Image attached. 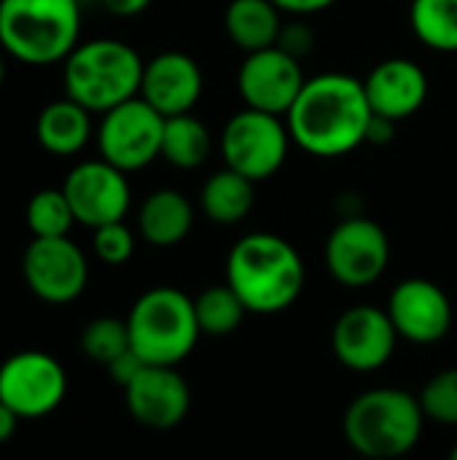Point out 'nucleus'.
<instances>
[{
	"mask_svg": "<svg viewBox=\"0 0 457 460\" xmlns=\"http://www.w3.org/2000/svg\"><path fill=\"white\" fill-rule=\"evenodd\" d=\"M372 105L364 81L347 73H321L307 78L286 124L291 140L318 159H339L366 143Z\"/></svg>",
	"mask_w": 457,
	"mask_h": 460,
	"instance_id": "obj_1",
	"label": "nucleus"
},
{
	"mask_svg": "<svg viewBox=\"0 0 457 460\" xmlns=\"http://www.w3.org/2000/svg\"><path fill=\"white\" fill-rule=\"evenodd\" d=\"M226 283L242 299L248 313L275 315L302 296L307 270L299 251L286 237L250 232L229 251Z\"/></svg>",
	"mask_w": 457,
	"mask_h": 460,
	"instance_id": "obj_2",
	"label": "nucleus"
},
{
	"mask_svg": "<svg viewBox=\"0 0 457 460\" xmlns=\"http://www.w3.org/2000/svg\"><path fill=\"white\" fill-rule=\"evenodd\" d=\"M143 67L140 54L124 40L94 38L78 43L65 59V94L89 113H108L140 94Z\"/></svg>",
	"mask_w": 457,
	"mask_h": 460,
	"instance_id": "obj_3",
	"label": "nucleus"
},
{
	"mask_svg": "<svg viewBox=\"0 0 457 460\" xmlns=\"http://www.w3.org/2000/svg\"><path fill=\"white\" fill-rule=\"evenodd\" d=\"M78 35V0H0V46L24 65L65 62Z\"/></svg>",
	"mask_w": 457,
	"mask_h": 460,
	"instance_id": "obj_4",
	"label": "nucleus"
},
{
	"mask_svg": "<svg viewBox=\"0 0 457 460\" xmlns=\"http://www.w3.org/2000/svg\"><path fill=\"white\" fill-rule=\"evenodd\" d=\"M423 407L407 391L374 388L353 399L345 412V437L356 453L369 460L407 456L423 434Z\"/></svg>",
	"mask_w": 457,
	"mask_h": 460,
	"instance_id": "obj_5",
	"label": "nucleus"
},
{
	"mask_svg": "<svg viewBox=\"0 0 457 460\" xmlns=\"http://www.w3.org/2000/svg\"><path fill=\"white\" fill-rule=\"evenodd\" d=\"M127 329L132 350L154 367H178L202 334L194 299L172 286L140 294L127 315Z\"/></svg>",
	"mask_w": 457,
	"mask_h": 460,
	"instance_id": "obj_6",
	"label": "nucleus"
},
{
	"mask_svg": "<svg viewBox=\"0 0 457 460\" xmlns=\"http://www.w3.org/2000/svg\"><path fill=\"white\" fill-rule=\"evenodd\" d=\"M291 132L283 116L242 108L221 129L224 167L259 183L280 172L291 151Z\"/></svg>",
	"mask_w": 457,
	"mask_h": 460,
	"instance_id": "obj_7",
	"label": "nucleus"
},
{
	"mask_svg": "<svg viewBox=\"0 0 457 460\" xmlns=\"http://www.w3.org/2000/svg\"><path fill=\"white\" fill-rule=\"evenodd\" d=\"M162 135L164 116L137 94L102 113L97 129L100 159L110 162L121 172L143 170L162 156Z\"/></svg>",
	"mask_w": 457,
	"mask_h": 460,
	"instance_id": "obj_8",
	"label": "nucleus"
},
{
	"mask_svg": "<svg viewBox=\"0 0 457 460\" xmlns=\"http://www.w3.org/2000/svg\"><path fill=\"white\" fill-rule=\"evenodd\" d=\"M67 396L65 367L43 350H19L0 364V402L22 420L51 415Z\"/></svg>",
	"mask_w": 457,
	"mask_h": 460,
	"instance_id": "obj_9",
	"label": "nucleus"
},
{
	"mask_svg": "<svg viewBox=\"0 0 457 460\" xmlns=\"http://www.w3.org/2000/svg\"><path fill=\"white\" fill-rule=\"evenodd\" d=\"M391 264V240L385 229L366 216H345L326 240V267L347 288L377 283Z\"/></svg>",
	"mask_w": 457,
	"mask_h": 460,
	"instance_id": "obj_10",
	"label": "nucleus"
},
{
	"mask_svg": "<svg viewBox=\"0 0 457 460\" xmlns=\"http://www.w3.org/2000/svg\"><path fill=\"white\" fill-rule=\"evenodd\" d=\"M22 278L40 302L70 305L89 283V261L70 237H32L22 256Z\"/></svg>",
	"mask_w": 457,
	"mask_h": 460,
	"instance_id": "obj_11",
	"label": "nucleus"
},
{
	"mask_svg": "<svg viewBox=\"0 0 457 460\" xmlns=\"http://www.w3.org/2000/svg\"><path fill=\"white\" fill-rule=\"evenodd\" d=\"M307 84L304 67L296 57L280 46H269L253 54H245L237 70V92L245 108L288 116L302 86Z\"/></svg>",
	"mask_w": 457,
	"mask_h": 460,
	"instance_id": "obj_12",
	"label": "nucleus"
},
{
	"mask_svg": "<svg viewBox=\"0 0 457 460\" xmlns=\"http://www.w3.org/2000/svg\"><path fill=\"white\" fill-rule=\"evenodd\" d=\"M62 191L73 208L75 224H83L89 229L124 221L132 205L127 172H121L105 159H89L75 164L67 172Z\"/></svg>",
	"mask_w": 457,
	"mask_h": 460,
	"instance_id": "obj_13",
	"label": "nucleus"
},
{
	"mask_svg": "<svg viewBox=\"0 0 457 460\" xmlns=\"http://www.w3.org/2000/svg\"><path fill=\"white\" fill-rule=\"evenodd\" d=\"M399 332L388 310L372 305H356L334 323L331 345L339 364L353 372H374L385 367L396 350Z\"/></svg>",
	"mask_w": 457,
	"mask_h": 460,
	"instance_id": "obj_14",
	"label": "nucleus"
},
{
	"mask_svg": "<svg viewBox=\"0 0 457 460\" xmlns=\"http://www.w3.org/2000/svg\"><path fill=\"white\" fill-rule=\"evenodd\" d=\"M388 315L399 337L415 345H434L453 329L450 296L426 278L401 280L388 299Z\"/></svg>",
	"mask_w": 457,
	"mask_h": 460,
	"instance_id": "obj_15",
	"label": "nucleus"
},
{
	"mask_svg": "<svg viewBox=\"0 0 457 460\" xmlns=\"http://www.w3.org/2000/svg\"><path fill=\"white\" fill-rule=\"evenodd\" d=\"M129 415L154 431H170L180 426L191 407V391L175 367L145 364L140 375L124 388Z\"/></svg>",
	"mask_w": 457,
	"mask_h": 460,
	"instance_id": "obj_16",
	"label": "nucleus"
},
{
	"mask_svg": "<svg viewBox=\"0 0 457 460\" xmlns=\"http://www.w3.org/2000/svg\"><path fill=\"white\" fill-rule=\"evenodd\" d=\"M205 92V75L186 51H162L143 67L140 97L164 119L191 113Z\"/></svg>",
	"mask_w": 457,
	"mask_h": 460,
	"instance_id": "obj_17",
	"label": "nucleus"
},
{
	"mask_svg": "<svg viewBox=\"0 0 457 460\" xmlns=\"http://www.w3.org/2000/svg\"><path fill=\"white\" fill-rule=\"evenodd\" d=\"M364 89L372 111L399 124L426 105L431 86L426 70L415 59L391 57L372 67V73L364 78Z\"/></svg>",
	"mask_w": 457,
	"mask_h": 460,
	"instance_id": "obj_18",
	"label": "nucleus"
},
{
	"mask_svg": "<svg viewBox=\"0 0 457 460\" xmlns=\"http://www.w3.org/2000/svg\"><path fill=\"white\" fill-rule=\"evenodd\" d=\"M194 226V205L178 189L151 191L137 210V229L148 245L172 248L189 237Z\"/></svg>",
	"mask_w": 457,
	"mask_h": 460,
	"instance_id": "obj_19",
	"label": "nucleus"
},
{
	"mask_svg": "<svg viewBox=\"0 0 457 460\" xmlns=\"http://www.w3.org/2000/svg\"><path fill=\"white\" fill-rule=\"evenodd\" d=\"M35 137L54 156H75L92 137V113L65 94L43 105L35 119Z\"/></svg>",
	"mask_w": 457,
	"mask_h": 460,
	"instance_id": "obj_20",
	"label": "nucleus"
},
{
	"mask_svg": "<svg viewBox=\"0 0 457 460\" xmlns=\"http://www.w3.org/2000/svg\"><path fill=\"white\" fill-rule=\"evenodd\" d=\"M283 24V11L272 0H232L224 13L229 40L245 54L277 46Z\"/></svg>",
	"mask_w": 457,
	"mask_h": 460,
	"instance_id": "obj_21",
	"label": "nucleus"
},
{
	"mask_svg": "<svg viewBox=\"0 0 457 460\" xmlns=\"http://www.w3.org/2000/svg\"><path fill=\"white\" fill-rule=\"evenodd\" d=\"M253 186L256 183L248 181L245 175L224 167L205 181L199 191V208L213 224H221V226L240 224L253 210V202H256Z\"/></svg>",
	"mask_w": 457,
	"mask_h": 460,
	"instance_id": "obj_22",
	"label": "nucleus"
},
{
	"mask_svg": "<svg viewBox=\"0 0 457 460\" xmlns=\"http://www.w3.org/2000/svg\"><path fill=\"white\" fill-rule=\"evenodd\" d=\"M213 151V135L202 119L194 113H180L164 119L162 135V159L178 170H197L207 162Z\"/></svg>",
	"mask_w": 457,
	"mask_h": 460,
	"instance_id": "obj_23",
	"label": "nucleus"
},
{
	"mask_svg": "<svg viewBox=\"0 0 457 460\" xmlns=\"http://www.w3.org/2000/svg\"><path fill=\"white\" fill-rule=\"evenodd\" d=\"M409 24L417 40L434 51H457V0H412Z\"/></svg>",
	"mask_w": 457,
	"mask_h": 460,
	"instance_id": "obj_24",
	"label": "nucleus"
},
{
	"mask_svg": "<svg viewBox=\"0 0 457 460\" xmlns=\"http://www.w3.org/2000/svg\"><path fill=\"white\" fill-rule=\"evenodd\" d=\"M194 310H197L199 332L210 334V337H229V334H234L242 326L245 313H248V307L232 291L229 283L205 288L194 299Z\"/></svg>",
	"mask_w": 457,
	"mask_h": 460,
	"instance_id": "obj_25",
	"label": "nucleus"
},
{
	"mask_svg": "<svg viewBox=\"0 0 457 460\" xmlns=\"http://www.w3.org/2000/svg\"><path fill=\"white\" fill-rule=\"evenodd\" d=\"M24 221L32 237H67L75 216L62 189H40L30 197Z\"/></svg>",
	"mask_w": 457,
	"mask_h": 460,
	"instance_id": "obj_26",
	"label": "nucleus"
},
{
	"mask_svg": "<svg viewBox=\"0 0 457 460\" xmlns=\"http://www.w3.org/2000/svg\"><path fill=\"white\" fill-rule=\"evenodd\" d=\"M81 350L94 364H102V367L113 364L119 356L132 350L127 321L110 318V315L89 321L81 332Z\"/></svg>",
	"mask_w": 457,
	"mask_h": 460,
	"instance_id": "obj_27",
	"label": "nucleus"
},
{
	"mask_svg": "<svg viewBox=\"0 0 457 460\" xmlns=\"http://www.w3.org/2000/svg\"><path fill=\"white\" fill-rule=\"evenodd\" d=\"M420 407L426 418H434L442 426H457V369H444L426 383Z\"/></svg>",
	"mask_w": 457,
	"mask_h": 460,
	"instance_id": "obj_28",
	"label": "nucleus"
},
{
	"mask_svg": "<svg viewBox=\"0 0 457 460\" xmlns=\"http://www.w3.org/2000/svg\"><path fill=\"white\" fill-rule=\"evenodd\" d=\"M92 248H94V253H97V259L102 264L121 267L135 253V234H132V229L124 221L105 224V226H97L94 229Z\"/></svg>",
	"mask_w": 457,
	"mask_h": 460,
	"instance_id": "obj_29",
	"label": "nucleus"
},
{
	"mask_svg": "<svg viewBox=\"0 0 457 460\" xmlns=\"http://www.w3.org/2000/svg\"><path fill=\"white\" fill-rule=\"evenodd\" d=\"M277 46L302 62V59L315 49V32H312V27L299 16V19H294V22H286V24H283L280 38H277Z\"/></svg>",
	"mask_w": 457,
	"mask_h": 460,
	"instance_id": "obj_30",
	"label": "nucleus"
},
{
	"mask_svg": "<svg viewBox=\"0 0 457 460\" xmlns=\"http://www.w3.org/2000/svg\"><path fill=\"white\" fill-rule=\"evenodd\" d=\"M145 367V361L135 353V350H127L124 356H119L113 364H108L105 369H108V375L113 377V383L116 385H121V388H127L137 375H140V369Z\"/></svg>",
	"mask_w": 457,
	"mask_h": 460,
	"instance_id": "obj_31",
	"label": "nucleus"
},
{
	"mask_svg": "<svg viewBox=\"0 0 457 460\" xmlns=\"http://www.w3.org/2000/svg\"><path fill=\"white\" fill-rule=\"evenodd\" d=\"M272 3L288 16H312V13L331 8L337 0H272Z\"/></svg>",
	"mask_w": 457,
	"mask_h": 460,
	"instance_id": "obj_32",
	"label": "nucleus"
},
{
	"mask_svg": "<svg viewBox=\"0 0 457 460\" xmlns=\"http://www.w3.org/2000/svg\"><path fill=\"white\" fill-rule=\"evenodd\" d=\"M396 137V121L385 119V116H372V124H369V132H366V143L372 146H385Z\"/></svg>",
	"mask_w": 457,
	"mask_h": 460,
	"instance_id": "obj_33",
	"label": "nucleus"
},
{
	"mask_svg": "<svg viewBox=\"0 0 457 460\" xmlns=\"http://www.w3.org/2000/svg\"><path fill=\"white\" fill-rule=\"evenodd\" d=\"M105 5V11H110L113 16H137L143 13L154 0H100Z\"/></svg>",
	"mask_w": 457,
	"mask_h": 460,
	"instance_id": "obj_34",
	"label": "nucleus"
},
{
	"mask_svg": "<svg viewBox=\"0 0 457 460\" xmlns=\"http://www.w3.org/2000/svg\"><path fill=\"white\" fill-rule=\"evenodd\" d=\"M19 420H22V418H19L8 404L0 402V445H5V442L13 439V434H16V429H19Z\"/></svg>",
	"mask_w": 457,
	"mask_h": 460,
	"instance_id": "obj_35",
	"label": "nucleus"
},
{
	"mask_svg": "<svg viewBox=\"0 0 457 460\" xmlns=\"http://www.w3.org/2000/svg\"><path fill=\"white\" fill-rule=\"evenodd\" d=\"M3 78H5V65H3V57H0V86H3Z\"/></svg>",
	"mask_w": 457,
	"mask_h": 460,
	"instance_id": "obj_36",
	"label": "nucleus"
},
{
	"mask_svg": "<svg viewBox=\"0 0 457 460\" xmlns=\"http://www.w3.org/2000/svg\"><path fill=\"white\" fill-rule=\"evenodd\" d=\"M450 460H457V447H453V453H450Z\"/></svg>",
	"mask_w": 457,
	"mask_h": 460,
	"instance_id": "obj_37",
	"label": "nucleus"
}]
</instances>
